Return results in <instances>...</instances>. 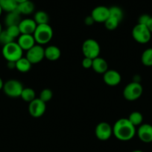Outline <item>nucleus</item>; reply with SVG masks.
Listing matches in <instances>:
<instances>
[{
    "label": "nucleus",
    "mask_w": 152,
    "mask_h": 152,
    "mask_svg": "<svg viewBox=\"0 0 152 152\" xmlns=\"http://www.w3.org/2000/svg\"><path fill=\"white\" fill-rule=\"evenodd\" d=\"M14 42V39L12 38L8 33L5 31H2V32L0 34V44L2 45V46L5 45L9 44V43Z\"/></svg>",
    "instance_id": "nucleus-29"
},
{
    "label": "nucleus",
    "mask_w": 152,
    "mask_h": 152,
    "mask_svg": "<svg viewBox=\"0 0 152 152\" xmlns=\"http://www.w3.org/2000/svg\"><path fill=\"white\" fill-rule=\"evenodd\" d=\"M34 8H35V6L34 3L30 0H28V1L18 4L16 10L21 15H30L34 11Z\"/></svg>",
    "instance_id": "nucleus-19"
},
{
    "label": "nucleus",
    "mask_w": 152,
    "mask_h": 152,
    "mask_svg": "<svg viewBox=\"0 0 152 152\" xmlns=\"http://www.w3.org/2000/svg\"><path fill=\"white\" fill-rule=\"evenodd\" d=\"M35 39L33 35L30 34H21L18 37L17 44L22 50H28L35 45Z\"/></svg>",
    "instance_id": "nucleus-15"
},
{
    "label": "nucleus",
    "mask_w": 152,
    "mask_h": 152,
    "mask_svg": "<svg viewBox=\"0 0 152 152\" xmlns=\"http://www.w3.org/2000/svg\"><path fill=\"white\" fill-rule=\"evenodd\" d=\"M94 20L93 19H92V17L91 16H86V18H85L84 19V23L86 24V25H88V26H89V25H93L94 23Z\"/></svg>",
    "instance_id": "nucleus-33"
},
{
    "label": "nucleus",
    "mask_w": 152,
    "mask_h": 152,
    "mask_svg": "<svg viewBox=\"0 0 152 152\" xmlns=\"http://www.w3.org/2000/svg\"><path fill=\"white\" fill-rule=\"evenodd\" d=\"M103 80L107 86H116L121 83L122 77L116 70H107L103 74Z\"/></svg>",
    "instance_id": "nucleus-13"
},
{
    "label": "nucleus",
    "mask_w": 152,
    "mask_h": 152,
    "mask_svg": "<svg viewBox=\"0 0 152 152\" xmlns=\"http://www.w3.org/2000/svg\"><path fill=\"white\" fill-rule=\"evenodd\" d=\"M3 86H4V83H3L2 80H1V78L0 77V91L2 90Z\"/></svg>",
    "instance_id": "nucleus-36"
},
{
    "label": "nucleus",
    "mask_w": 152,
    "mask_h": 152,
    "mask_svg": "<svg viewBox=\"0 0 152 152\" xmlns=\"http://www.w3.org/2000/svg\"><path fill=\"white\" fill-rule=\"evenodd\" d=\"M92 60L93 59H89V58L84 57L82 60V66L86 69H89V68H92Z\"/></svg>",
    "instance_id": "nucleus-31"
},
{
    "label": "nucleus",
    "mask_w": 152,
    "mask_h": 152,
    "mask_svg": "<svg viewBox=\"0 0 152 152\" xmlns=\"http://www.w3.org/2000/svg\"><path fill=\"white\" fill-rule=\"evenodd\" d=\"M91 16L93 19L94 22L98 23H104L110 16L109 7L105 6H98L95 7L91 13Z\"/></svg>",
    "instance_id": "nucleus-11"
},
{
    "label": "nucleus",
    "mask_w": 152,
    "mask_h": 152,
    "mask_svg": "<svg viewBox=\"0 0 152 152\" xmlns=\"http://www.w3.org/2000/svg\"><path fill=\"white\" fill-rule=\"evenodd\" d=\"M2 9H1V6H0V16H1V13H2Z\"/></svg>",
    "instance_id": "nucleus-40"
},
{
    "label": "nucleus",
    "mask_w": 152,
    "mask_h": 152,
    "mask_svg": "<svg viewBox=\"0 0 152 152\" xmlns=\"http://www.w3.org/2000/svg\"><path fill=\"white\" fill-rule=\"evenodd\" d=\"M61 51L58 47L55 45L48 46L45 48V58L49 61H56L60 59Z\"/></svg>",
    "instance_id": "nucleus-17"
},
{
    "label": "nucleus",
    "mask_w": 152,
    "mask_h": 152,
    "mask_svg": "<svg viewBox=\"0 0 152 152\" xmlns=\"http://www.w3.org/2000/svg\"><path fill=\"white\" fill-rule=\"evenodd\" d=\"M132 37L137 42L146 44L151 39V33L146 25L137 24L132 30Z\"/></svg>",
    "instance_id": "nucleus-6"
},
{
    "label": "nucleus",
    "mask_w": 152,
    "mask_h": 152,
    "mask_svg": "<svg viewBox=\"0 0 152 152\" xmlns=\"http://www.w3.org/2000/svg\"><path fill=\"white\" fill-rule=\"evenodd\" d=\"M52 96H53V92L49 88H45L40 92V99H41L43 102H44L45 103L49 102V101L52 99Z\"/></svg>",
    "instance_id": "nucleus-28"
},
{
    "label": "nucleus",
    "mask_w": 152,
    "mask_h": 152,
    "mask_svg": "<svg viewBox=\"0 0 152 152\" xmlns=\"http://www.w3.org/2000/svg\"><path fill=\"white\" fill-rule=\"evenodd\" d=\"M92 68L95 72L104 74L108 70V65L105 59L98 56L92 60Z\"/></svg>",
    "instance_id": "nucleus-16"
},
{
    "label": "nucleus",
    "mask_w": 152,
    "mask_h": 152,
    "mask_svg": "<svg viewBox=\"0 0 152 152\" xmlns=\"http://www.w3.org/2000/svg\"><path fill=\"white\" fill-rule=\"evenodd\" d=\"M26 58L32 65L39 63L45 58V49L40 45H35L27 50Z\"/></svg>",
    "instance_id": "nucleus-8"
},
{
    "label": "nucleus",
    "mask_w": 152,
    "mask_h": 152,
    "mask_svg": "<svg viewBox=\"0 0 152 152\" xmlns=\"http://www.w3.org/2000/svg\"><path fill=\"white\" fill-rule=\"evenodd\" d=\"M95 134L99 140L106 141L111 137L113 134V128L108 123L101 122L95 127Z\"/></svg>",
    "instance_id": "nucleus-9"
},
{
    "label": "nucleus",
    "mask_w": 152,
    "mask_h": 152,
    "mask_svg": "<svg viewBox=\"0 0 152 152\" xmlns=\"http://www.w3.org/2000/svg\"><path fill=\"white\" fill-rule=\"evenodd\" d=\"M16 2L18 3V4H19V3H22V2H24V1H28V0H16Z\"/></svg>",
    "instance_id": "nucleus-37"
},
{
    "label": "nucleus",
    "mask_w": 152,
    "mask_h": 152,
    "mask_svg": "<svg viewBox=\"0 0 152 152\" xmlns=\"http://www.w3.org/2000/svg\"><path fill=\"white\" fill-rule=\"evenodd\" d=\"M128 119L135 127L136 126H139L140 125L142 124L143 116L139 111H134V112L131 113Z\"/></svg>",
    "instance_id": "nucleus-24"
},
{
    "label": "nucleus",
    "mask_w": 152,
    "mask_h": 152,
    "mask_svg": "<svg viewBox=\"0 0 152 152\" xmlns=\"http://www.w3.org/2000/svg\"><path fill=\"white\" fill-rule=\"evenodd\" d=\"M6 31L8 33L9 35L15 39L16 38H18L21 35L20 31L18 25H13V26L7 27Z\"/></svg>",
    "instance_id": "nucleus-30"
},
{
    "label": "nucleus",
    "mask_w": 152,
    "mask_h": 152,
    "mask_svg": "<svg viewBox=\"0 0 152 152\" xmlns=\"http://www.w3.org/2000/svg\"><path fill=\"white\" fill-rule=\"evenodd\" d=\"M2 26H1V24L0 23V34H1V33L2 32Z\"/></svg>",
    "instance_id": "nucleus-38"
},
{
    "label": "nucleus",
    "mask_w": 152,
    "mask_h": 152,
    "mask_svg": "<svg viewBox=\"0 0 152 152\" xmlns=\"http://www.w3.org/2000/svg\"><path fill=\"white\" fill-rule=\"evenodd\" d=\"M21 21H22L21 14L19 12H17V10L7 13L5 18H4V23H5L7 27L13 26V25H19Z\"/></svg>",
    "instance_id": "nucleus-18"
},
{
    "label": "nucleus",
    "mask_w": 152,
    "mask_h": 152,
    "mask_svg": "<svg viewBox=\"0 0 152 152\" xmlns=\"http://www.w3.org/2000/svg\"><path fill=\"white\" fill-rule=\"evenodd\" d=\"M142 63L147 67L152 66V48H148L143 51L141 56Z\"/></svg>",
    "instance_id": "nucleus-25"
},
{
    "label": "nucleus",
    "mask_w": 152,
    "mask_h": 152,
    "mask_svg": "<svg viewBox=\"0 0 152 152\" xmlns=\"http://www.w3.org/2000/svg\"><path fill=\"white\" fill-rule=\"evenodd\" d=\"M146 26H147L148 29L149 31H150V32L152 34V17H151V16L150 19H149V21L148 22Z\"/></svg>",
    "instance_id": "nucleus-35"
},
{
    "label": "nucleus",
    "mask_w": 152,
    "mask_h": 152,
    "mask_svg": "<svg viewBox=\"0 0 152 152\" xmlns=\"http://www.w3.org/2000/svg\"><path fill=\"white\" fill-rule=\"evenodd\" d=\"M136 132V127L128 118L119 119L113 125V134L119 140H131L134 137Z\"/></svg>",
    "instance_id": "nucleus-1"
},
{
    "label": "nucleus",
    "mask_w": 152,
    "mask_h": 152,
    "mask_svg": "<svg viewBox=\"0 0 152 152\" xmlns=\"http://www.w3.org/2000/svg\"><path fill=\"white\" fill-rule=\"evenodd\" d=\"M151 16L148 14H142L139 17L138 19V24H140V25H147L148 22L150 19Z\"/></svg>",
    "instance_id": "nucleus-32"
},
{
    "label": "nucleus",
    "mask_w": 152,
    "mask_h": 152,
    "mask_svg": "<svg viewBox=\"0 0 152 152\" xmlns=\"http://www.w3.org/2000/svg\"><path fill=\"white\" fill-rule=\"evenodd\" d=\"M46 109V105L44 102L40 98H35L33 101L29 102L28 106V112L31 117L34 118H38L44 114Z\"/></svg>",
    "instance_id": "nucleus-10"
},
{
    "label": "nucleus",
    "mask_w": 152,
    "mask_h": 152,
    "mask_svg": "<svg viewBox=\"0 0 152 152\" xmlns=\"http://www.w3.org/2000/svg\"><path fill=\"white\" fill-rule=\"evenodd\" d=\"M32 64L26 57H22L16 62V68L21 73H27L31 70Z\"/></svg>",
    "instance_id": "nucleus-20"
},
{
    "label": "nucleus",
    "mask_w": 152,
    "mask_h": 152,
    "mask_svg": "<svg viewBox=\"0 0 152 152\" xmlns=\"http://www.w3.org/2000/svg\"><path fill=\"white\" fill-rule=\"evenodd\" d=\"M0 6L3 11L10 13L16 10L18 3L16 0H0Z\"/></svg>",
    "instance_id": "nucleus-21"
},
{
    "label": "nucleus",
    "mask_w": 152,
    "mask_h": 152,
    "mask_svg": "<svg viewBox=\"0 0 152 152\" xmlns=\"http://www.w3.org/2000/svg\"><path fill=\"white\" fill-rule=\"evenodd\" d=\"M137 136L142 142L145 143L152 142V126L148 123L142 124L139 126L137 132Z\"/></svg>",
    "instance_id": "nucleus-12"
},
{
    "label": "nucleus",
    "mask_w": 152,
    "mask_h": 152,
    "mask_svg": "<svg viewBox=\"0 0 152 152\" xmlns=\"http://www.w3.org/2000/svg\"><path fill=\"white\" fill-rule=\"evenodd\" d=\"M33 36L38 45H46L49 43L53 37V29L49 24L38 25Z\"/></svg>",
    "instance_id": "nucleus-3"
},
{
    "label": "nucleus",
    "mask_w": 152,
    "mask_h": 152,
    "mask_svg": "<svg viewBox=\"0 0 152 152\" xmlns=\"http://www.w3.org/2000/svg\"><path fill=\"white\" fill-rule=\"evenodd\" d=\"M7 66L9 69H13V68H16V62H7Z\"/></svg>",
    "instance_id": "nucleus-34"
},
{
    "label": "nucleus",
    "mask_w": 152,
    "mask_h": 152,
    "mask_svg": "<svg viewBox=\"0 0 152 152\" xmlns=\"http://www.w3.org/2000/svg\"><path fill=\"white\" fill-rule=\"evenodd\" d=\"M143 88L139 83L132 82L127 85L123 90V96L128 101H135L142 96Z\"/></svg>",
    "instance_id": "nucleus-5"
},
{
    "label": "nucleus",
    "mask_w": 152,
    "mask_h": 152,
    "mask_svg": "<svg viewBox=\"0 0 152 152\" xmlns=\"http://www.w3.org/2000/svg\"><path fill=\"white\" fill-rule=\"evenodd\" d=\"M36 93L34 89L31 88H24L21 94L20 97L23 99L25 102H31V101L35 99Z\"/></svg>",
    "instance_id": "nucleus-23"
},
{
    "label": "nucleus",
    "mask_w": 152,
    "mask_h": 152,
    "mask_svg": "<svg viewBox=\"0 0 152 152\" xmlns=\"http://www.w3.org/2000/svg\"><path fill=\"white\" fill-rule=\"evenodd\" d=\"M101 52V48L96 40L93 39H88L82 45V53L84 57L94 59L98 57Z\"/></svg>",
    "instance_id": "nucleus-4"
},
{
    "label": "nucleus",
    "mask_w": 152,
    "mask_h": 152,
    "mask_svg": "<svg viewBox=\"0 0 152 152\" xmlns=\"http://www.w3.org/2000/svg\"><path fill=\"white\" fill-rule=\"evenodd\" d=\"M109 11H110V16H113V17L116 18L120 22L123 19V11L118 6H112V7H109Z\"/></svg>",
    "instance_id": "nucleus-26"
},
{
    "label": "nucleus",
    "mask_w": 152,
    "mask_h": 152,
    "mask_svg": "<svg viewBox=\"0 0 152 152\" xmlns=\"http://www.w3.org/2000/svg\"><path fill=\"white\" fill-rule=\"evenodd\" d=\"M119 23H120V21L118 20L117 19L113 17V16H109L108 19L104 22V25H105L106 28L107 30H109V31H113V30L117 28Z\"/></svg>",
    "instance_id": "nucleus-27"
},
{
    "label": "nucleus",
    "mask_w": 152,
    "mask_h": 152,
    "mask_svg": "<svg viewBox=\"0 0 152 152\" xmlns=\"http://www.w3.org/2000/svg\"><path fill=\"white\" fill-rule=\"evenodd\" d=\"M34 22L37 25H44V24H49V16L46 12L43 10H39L34 13Z\"/></svg>",
    "instance_id": "nucleus-22"
},
{
    "label": "nucleus",
    "mask_w": 152,
    "mask_h": 152,
    "mask_svg": "<svg viewBox=\"0 0 152 152\" xmlns=\"http://www.w3.org/2000/svg\"><path fill=\"white\" fill-rule=\"evenodd\" d=\"M131 152H144V151H140V150H135V151H131Z\"/></svg>",
    "instance_id": "nucleus-39"
},
{
    "label": "nucleus",
    "mask_w": 152,
    "mask_h": 152,
    "mask_svg": "<svg viewBox=\"0 0 152 152\" xmlns=\"http://www.w3.org/2000/svg\"><path fill=\"white\" fill-rule=\"evenodd\" d=\"M19 28L21 34H30L33 35L37 28V23L32 19H22L19 24Z\"/></svg>",
    "instance_id": "nucleus-14"
},
{
    "label": "nucleus",
    "mask_w": 152,
    "mask_h": 152,
    "mask_svg": "<svg viewBox=\"0 0 152 152\" xmlns=\"http://www.w3.org/2000/svg\"><path fill=\"white\" fill-rule=\"evenodd\" d=\"M23 50L16 42H12L2 47L1 53L7 62H15L22 57Z\"/></svg>",
    "instance_id": "nucleus-2"
},
{
    "label": "nucleus",
    "mask_w": 152,
    "mask_h": 152,
    "mask_svg": "<svg viewBox=\"0 0 152 152\" xmlns=\"http://www.w3.org/2000/svg\"><path fill=\"white\" fill-rule=\"evenodd\" d=\"M23 88V86L19 80H9L4 83L2 90L7 96L16 98L21 96Z\"/></svg>",
    "instance_id": "nucleus-7"
}]
</instances>
